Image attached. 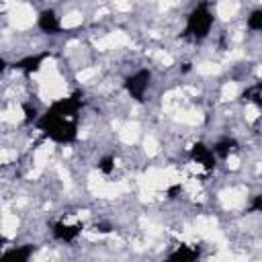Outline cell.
Segmentation results:
<instances>
[{"instance_id":"3","label":"cell","mask_w":262,"mask_h":262,"mask_svg":"<svg viewBox=\"0 0 262 262\" xmlns=\"http://www.w3.org/2000/svg\"><path fill=\"white\" fill-rule=\"evenodd\" d=\"M248 27L254 31H262V10H256L248 16Z\"/></svg>"},{"instance_id":"1","label":"cell","mask_w":262,"mask_h":262,"mask_svg":"<svg viewBox=\"0 0 262 262\" xmlns=\"http://www.w3.org/2000/svg\"><path fill=\"white\" fill-rule=\"evenodd\" d=\"M213 25V14L205 8V6H199L190 16H188V31L194 39H205L209 29Z\"/></svg>"},{"instance_id":"2","label":"cell","mask_w":262,"mask_h":262,"mask_svg":"<svg viewBox=\"0 0 262 262\" xmlns=\"http://www.w3.org/2000/svg\"><path fill=\"white\" fill-rule=\"evenodd\" d=\"M39 27H41L43 31H47V33L57 31V29H59V23H57L55 12H53V10H45V12H41V16H39Z\"/></svg>"}]
</instances>
